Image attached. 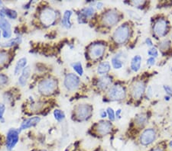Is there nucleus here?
I'll return each mask as SVG.
<instances>
[{
	"mask_svg": "<svg viewBox=\"0 0 172 151\" xmlns=\"http://www.w3.org/2000/svg\"><path fill=\"white\" fill-rule=\"evenodd\" d=\"M148 54L149 56H151V57H157L158 56V51L156 48L152 47L149 49V51H148Z\"/></svg>",
	"mask_w": 172,
	"mask_h": 151,
	"instance_id": "obj_31",
	"label": "nucleus"
},
{
	"mask_svg": "<svg viewBox=\"0 0 172 151\" xmlns=\"http://www.w3.org/2000/svg\"><path fill=\"white\" fill-rule=\"evenodd\" d=\"M94 14V9L92 7H88V8H85L82 10V15L84 18H88V17H90L93 15Z\"/></svg>",
	"mask_w": 172,
	"mask_h": 151,
	"instance_id": "obj_26",
	"label": "nucleus"
},
{
	"mask_svg": "<svg viewBox=\"0 0 172 151\" xmlns=\"http://www.w3.org/2000/svg\"><path fill=\"white\" fill-rule=\"evenodd\" d=\"M106 115H107V113H106V112L104 110H101L100 112V116L102 117V118H104V117H106Z\"/></svg>",
	"mask_w": 172,
	"mask_h": 151,
	"instance_id": "obj_38",
	"label": "nucleus"
},
{
	"mask_svg": "<svg viewBox=\"0 0 172 151\" xmlns=\"http://www.w3.org/2000/svg\"><path fill=\"white\" fill-rule=\"evenodd\" d=\"M20 131L16 129H10L6 137V147L9 150H11L15 147L18 141V133Z\"/></svg>",
	"mask_w": 172,
	"mask_h": 151,
	"instance_id": "obj_10",
	"label": "nucleus"
},
{
	"mask_svg": "<svg viewBox=\"0 0 172 151\" xmlns=\"http://www.w3.org/2000/svg\"><path fill=\"white\" fill-rule=\"evenodd\" d=\"M107 115H108V117H109V120L110 121H114L115 120V112L114 111H113V109H112V108H110V107H109L107 109Z\"/></svg>",
	"mask_w": 172,
	"mask_h": 151,
	"instance_id": "obj_32",
	"label": "nucleus"
},
{
	"mask_svg": "<svg viewBox=\"0 0 172 151\" xmlns=\"http://www.w3.org/2000/svg\"><path fill=\"white\" fill-rule=\"evenodd\" d=\"M112 125L111 123L109 121H102L100 122H98L96 125L95 130L97 133L100 135H107L108 133H109L112 131Z\"/></svg>",
	"mask_w": 172,
	"mask_h": 151,
	"instance_id": "obj_13",
	"label": "nucleus"
},
{
	"mask_svg": "<svg viewBox=\"0 0 172 151\" xmlns=\"http://www.w3.org/2000/svg\"><path fill=\"white\" fill-rule=\"evenodd\" d=\"M8 82V77L6 75L0 74V86H2L5 84L7 83Z\"/></svg>",
	"mask_w": 172,
	"mask_h": 151,
	"instance_id": "obj_33",
	"label": "nucleus"
},
{
	"mask_svg": "<svg viewBox=\"0 0 172 151\" xmlns=\"http://www.w3.org/2000/svg\"><path fill=\"white\" fill-rule=\"evenodd\" d=\"M54 118L58 121H63L65 117V115H64V112H62L61 110H59V109H56V110H54Z\"/></svg>",
	"mask_w": 172,
	"mask_h": 151,
	"instance_id": "obj_27",
	"label": "nucleus"
},
{
	"mask_svg": "<svg viewBox=\"0 0 172 151\" xmlns=\"http://www.w3.org/2000/svg\"><path fill=\"white\" fill-rule=\"evenodd\" d=\"M164 89L166 92V93L171 97H172V87L170 85H164Z\"/></svg>",
	"mask_w": 172,
	"mask_h": 151,
	"instance_id": "obj_34",
	"label": "nucleus"
},
{
	"mask_svg": "<svg viewBox=\"0 0 172 151\" xmlns=\"http://www.w3.org/2000/svg\"><path fill=\"white\" fill-rule=\"evenodd\" d=\"M153 31L158 37H164L168 32V22L164 18H159L155 21Z\"/></svg>",
	"mask_w": 172,
	"mask_h": 151,
	"instance_id": "obj_9",
	"label": "nucleus"
},
{
	"mask_svg": "<svg viewBox=\"0 0 172 151\" xmlns=\"http://www.w3.org/2000/svg\"><path fill=\"white\" fill-rule=\"evenodd\" d=\"M145 83L142 81H137L134 82L131 88V93L133 98L135 99H138L142 96L145 93Z\"/></svg>",
	"mask_w": 172,
	"mask_h": 151,
	"instance_id": "obj_12",
	"label": "nucleus"
},
{
	"mask_svg": "<svg viewBox=\"0 0 172 151\" xmlns=\"http://www.w3.org/2000/svg\"><path fill=\"white\" fill-rule=\"evenodd\" d=\"M126 89L123 86L119 85H116L112 86L108 92V97L113 101H119L126 98Z\"/></svg>",
	"mask_w": 172,
	"mask_h": 151,
	"instance_id": "obj_4",
	"label": "nucleus"
},
{
	"mask_svg": "<svg viewBox=\"0 0 172 151\" xmlns=\"http://www.w3.org/2000/svg\"><path fill=\"white\" fill-rule=\"evenodd\" d=\"M0 28L2 30V36H3L4 38L11 37V25L7 20L5 19V18H0Z\"/></svg>",
	"mask_w": 172,
	"mask_h": 151,
	"instance_id": "obj_14",
	"label": "nucleus"
},
{
	"mask_svg": "<svg viewBox=\"0 0 172 151\" xmlns=\"http://www.w3.org/2000/svg\"><path fill=\"white\" fill-rule=\"evenodd\" d=\"M156 138V132L152 128L144 131L140 136L139 141L144 146H148L154 141Z\"/></svg>",
	"mask_w": 172,
	"mask_h": 151,
	"instance_id": "obj_7",
	"label": "nucleus"
},
{
	"mask_svg": "<svg viewBox=\"0 0 172 151\" xmlns=\"http://www.w3.org/2000/svg\"><path fill=\"white\" fill-rule=\"evenodd\" d=\"M146 44H147V45H149V47H152V40L150 39V38H147L146 39Z\"/></svg>",
	"mask_w": 172,
	"mask_h": 151,
	"instance_id": "obj_37",
	"label": "nucleus"
},
{
	"mask_svg": "<svg viewBox=\"0 0 172 151\" xmlns=\"http://www.w3.org/2000/svg\"><path fill=\"white\" fill-rule=\"evenodd\" d=\"M57 82L54 79L48 78L42 80L38 85V90L41 94L50 95L56 90Z\"/></svg>",
	"mask_w": 172,
	"mask_h": 151,
	"instance_id": "obj_2",
	"label": "nucleus"
},
{
	"mask_svg": "<svg viewBox=\"0 0 172 151\" xmlns=\"http://www.w3.org/2000/svg\"><path fill=\"white\" fill-rule=\"evenodd\" d=\"M92 112H93V108L91 105L87 104L79 105L76 108V116L81 121L89 118L91 116Z\"/></svg>",
	"mask_w": 172,
	"mask_h": 151,
	"instance_id": "obj_5",
	"label": "nucleus"
},
{
	"mask_svg": "<svg viewBox=\"0 0 172 151\" xmlns=\"http://www.w3.org/2000/svg\"><path fill=\"white\" fill-rule=\"evenodd\" d=\"M171 42L169 41H164L161 42L159 44V47L161 50H166L167 49H168L170 47Z\"/></svg>",
	"mask_w": 172,
	"mask_h": 151,
	"instance_id": "obj_30",
	"label": "nucleus"
},
{
	"mask_svg": "<svg viewBox=\"0 0 172 151\" xmlns=\"http://www.w3.org/2000/svg\"><path fill=\"white\" fill-rule=\"evenodd\" d=\"M169 146H170V147L171 148V150H172V141L169 143Z\"/></svg>",
	"mask_w": 172,
	"mask_h": 151,
	"instance_id": "obj_41",
	"label": "nucleus"
},
{
	"mask_svg": "<svg viewBox=\"0 0 172 151\" xmlns=\"http://www.w3.org/2000/svg\"><path fill=\"white\" fill-rule=\"evenodd\" d=\"M110 69H111V66H110V64H109V62H107V61L102 62L98 66L97 73L100 75H105L109 73Z\"/></svg>",
	"mask_w": 172,
	"mask_h": 151,
	"instance_id": "obj_19",
	"label": "nucleus"
},
{
	"mask_svg": "<svg viewBox=\"0 0 172 151\" xmlns=\"http://www.w3.org/2000/svg\"><path fill=\"white\" fill-rule=\"evenodd\" d=\"M142 57L139 55L135 56L131 61V69L132 71L138 72L141 68V64H142Z\"/></svg>",
	"mask_w": 172,
	"mask_h": 151,
	"instance_id": "obj_17",
	"label": "nucleus"
},
{
	"mask_svg": "<svg viewBox=\"0 0 172 151\" xmlns=\"http://www.w3.org/2000/svg\"><path fill=\"white\" fill-rule=\"evenodd\" d=\"M102 5V3H101V2H99L98 5H97V8H98L99 9H100L101 8H102V7H101Z\"/></svg>",
	"mask_w": 172,
	"mask_h": 151,
	"instance_id": "obj_39",
	"label": "nucleus"
},
{
	"mask_svg": "<svg viewBox=\"0 0 172 151\" xmlns=\"http://www.w3.org/2000/svg\"><path fill=\"white\" fill-rule=\"evenodd\" d=\"M21 42H22V38L20 37H17L15 38H13V39L7 41V42L3 43V44L0 45L2 47H12L15 44H18Z\"/></svg>",
	"mask_w": 172,
	"mask_h": 151,
	"instance_id": "obj_22",
	"label": "nucleus"
},
{
	"mask_svg": "<svg viewBox=\"0 0 172 151\" xmlns=\"http://www.w3.org/2000/svg\"><path fill=\"white\" fill-rule=\"evenodd\" d=\"M31 74V68L30 66H25V69L22 70V73L20 76L19 79H18V82L22 86L26 85L27 81L29 80V77Z\"/></svg>",
	"mask_w": 172,
	"mask_h": 151,
	"instance_id": "obj_16",
	"label": "nucleus"
},
{
	"mask_svg": "<svg viewBox=\"0 0 172 151\" xmlns=\"http://www.w3.org/2000/svg\"><path fill=\"white\" fill-rule=\"evenodd\" d=\"M152 151H163L161 149H160V148H156V149L153 150Z\"/></svg>",
	"mask_w": 172,
	"mask_h": 151,
	"instance_id": "obj_40",
	"label": "nucleus"
},
{
	"mask_svg": "<svg viewBox=\"0 0 172 151\" xmlns=\"http://www.w3.org/2000/svg\"><path fill=\"white\" fill-rule=\"evenodd\" d=\"M56 18H57L56 12L51 8H45L41 11L40 14V20L41 23L45 26H49L54 24Z\"/></svg>",
	"mask_w": 172,
	"mask_h": 151,
	"instance_id": "obj_3",
	"label": "nucleus"
},
{
	"mask_svg": "<svg viewBox=\"0 0 172 151\" xmlns=\"http://www.w3.org/2000/svg\"><path fill=\"white\" fill-rule=\"evenodd\" d=\"M81 80L77 75L74 73H69L65 77L64 85L68 90H74L79 86Z\"/></svg>",
	"mask_w": 172,
	"mask_h": 151,
	"instance_id": "obj_11",
	"label": "nucleus"
},
{
	"mask_svg": "<svg viewBox=\"0 0 172 151\" xmlns=\"http://www.w3.org/2000/svg\"><path fill=\"white\" fill-rule=\"evenodd\" d=\"M73 69L76 71V73H78L80 76H82L83 73V69L82 64L81 62H77L73 64Z\"/></svg>",
	"mask_w": 172,
	"mask_h": 151,
	"instance_id": "obj_28",
	"label": "nucleus"
},
{
	"mask_svg": "<svg viewBox=\"0 0 172 151\" xmlns=\"http://www.w3.org/2000/svg\"><path fill=\"white\" fill-rule=\"evenodd\" d=\"M5 10V14H6V16L9 17V18L11 19H15L17 18V12L15 10H12V9H4Z\"/></svg>",
	"mask_w": 172,
	"mask_h": 151,
	"instance_id": "obj_29",
	"label": "nucleus"
},
{
	"mask_svg": "<svg viewBox=\"0 0 172 151\" xmlns=\"http://www.w3.org/2000/svg\"><path fill=\"white\" fill-rule=\"evenodd\" d=\"M106 47L102 44H93L89 49V55L93 60H97L103 56Z\"/></svg>",
	"mask_w": 172,
	"mask_h": 151,
	"instance_id": "obj_8",
	"label": "nucleus"
},
{
	"mask_svg": "<svg viewBox=\"0 0 172 151\" xmlns=\"http://www.w3.org/2000/svg\"><path fill=\"white\" fill-rule=\"evenodd\" d=\"M5 110H6V107L3 104H0V121L3 117V115L5 113Z\"/></svg>",
	"mask_w": 172,
	"mask_h": 151,
	"instance_id": "obj_35",
	"label": "nucleus"
},
{
	"mask_svg": "<svg viewBox=\"0 0 172 151\" xmlns=\"http://www.w3.org/2000/svg\"><path fill=\"white\" fill-rule=\"evenodd\" d=\"M155 63V59L154 57H149L147 60V64L150 65V66H152Z\"/></svg>",
	"mask_w": 172,
	"mask_h": 151,
	"instance_id": "obj_36",
	"label": "nucleus"
},
{
	"mask_svg": "<svg viewBox=\"0 0 172 151\" xmlns=\"http://www.w3.org/2000/svg\"><path fill=\"white\" fill-rule=\"evenodd\" d=\"M112 82V79L109 77H103L98 80V82H97V86L100 89H105L107 88Z\"/></svg>",
	"mask_w": 172,
	"mask_h": 151,
	"instance_id": "obj_20",
	"label": "nucleus"
},
{
	"mask_svg": "<svg viewBox=\"0 0 172 151\" xmlns=\"http://www.w3.org/2000/svg\"><path fill=\"white\" fill-rule=\"evenodd\" d=\"M9 56L7 52L0 51V66H3L6 63H7L9 61Z\"/></svg>",
	"mask_w": 172,
	"mask_h": 151,
	"instance_id": "obj_24",
	"label": "nucleus"
},
{
	"mask_svg": "<svg viewBox=\"0 0 172 151\" xmlns=\"http://www.w3.org/2000/svg\"><path fill=\"white\" fill-rule=\"evenodd\" d=\"M26 64H27V59L25 58V57H23V58H21L20 60H18L16 65H15V75L19 74L21 71L25 69V66H26Z\"/></svg>",
	"mask_w": 172,
	"mask_h": 151,
	"instance_id": "obj_18",
	"label": "nucleus"
},
{
	"mask_svg": "<svg viewBox=\"0 0 172 151\" xmlns=\"http://www.w3.org/2000/svg\"><path fill=\"white\" fill-rule=\"evenodd\" d=\"M40 121H41V118L39 117H32L29 118V119H26L23 121V123L21 125L20 130H25V129H28L31 127L34 126L38 123H39Z\"/></svg>",
	"mask_w": 172,
	"mask_h": 151,
	"instance_id": "obj_15",
	"label": "nucleus"
},
{
	"mask_svg": "<svg viewBox=\"0 0 172 151\" xmlns=\"http://www.w3.org/2000/svg\"><path fill=\"white\" fill-rule=\"evenodd\" d=\"M129 35H130L129 26L126 24H124L116 29L113 37L115 42L119 44H122L129 39Z\"/></svg>",
	"mask_w": 172,
	"mask_h": 151,
	"instance_id": "obj_1",
	"label": "nucleus"
},
{
	"mask_svg": "<svg viewBox=\"0 0 172 151\" xmlns=\"http://www.w3.org/2000/svg\"><path fill=\"white\" fill-rule=\"evenodd\" d=\"M72 15V12L70 10L65 11L64 14L63 16V19H62V23L63 25L67 28H70L71 27V22H70V17Z\"/></svg>",
	"mask_w": 172,
	"mask_h": 151,
	"instance_id": "obj_21",
	"label": "nucleus"
},
{
	"mask_svg": "<svg viewBox=\"0 0 172 151\" xmlns=\"http://www.w3.org/2000/svg\"><path fill=\"white\" fill-rule=\"evenodd\" d=\"M2 2H1V1H0V7H1V6H2Z\"/></svg>",
	"mask_w": 172,
	"mask_h": 151,
	"instance_id": "obj_42",
	"label": "nucleus"
},
{
	"mask_svg": "<svg viewBox=\"0 0 172 151\" xmlns=\"http://www.w3.org/2000/svg\"><path fill=\"white\" fill-rule=\"evenodd\" d=\"M112 65L116 69H121L122 67V62L119 57H114L112 59Z\"/></svg>",
	"mask_w": 172,
	"mask_h": 151,
	"instance_id": "obj_23",
	"label": "nucleus"
},
{
	"mask_svg": "<svg viewBox=\"0 0 172 151\" xmlns=\"http://www.w3.org/2000/svg\"><path fill=\"white\" fill-rule=\"evenodd\" d=\"M146 121H147V117L145 115L141 114L139 115H138L135 118V122H136L137 125H138L139 126L143 127L144 125L146 124Z\"/></svg>",
	"mask_w": 172,
	"mask_h": 151,
	"instance_id": "obj_25",
	"label": "nucleus"
},
{
	"mask_svg": "<svg viewBox=\"0 0 172 151\" xmlns=\"http://www.w3.org/2000/svg\"><path fill=\"white\" fill-rule=\"evenodd\" d=\"M102 21L103 25L106 26H113L119 21V15L116 11L109 10L102 15Z\"/></svg>",
	"mask_w": 172,
	"mask_h": 151,
	"instance_id": "obj_6",
	"label": "nucleus"
}]
</instances>
